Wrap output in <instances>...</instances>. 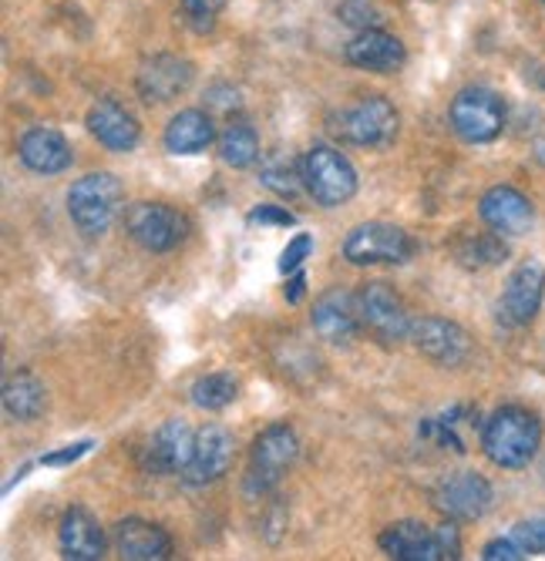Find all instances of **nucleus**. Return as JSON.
<instances>
[{
    "instance_id": "nucleus-7",
    "label": "nucleus",
    "mask_w": 545,
    "mask_h": 561,
    "mask_svg": "<svg viewBox=\"0 0 545 561\" xmlns=\"http://www.w3.org/2000/svg\"><path fill=\"white\" fill-rule=\"evenodd\" d=\"M411 256H415L411 236L390 222H364L343 239V260L354 266H377V263L401 266Z\"/></svg>"
},
{
    "instance_id": "nucleus-26",
    "label": "nucleus",
    "mask_w": 545,
    "mask_h": 561,
    "mask_svg": "<svg viewBox=\"0 0 545 561\" xmlns=\"http://www.w3.org/2000/svg\"><path fill=\"white\" fill-rule=\"evenodd\" d=\"M219 159L232 169H250L260 159V135L250 122L232 118L219 135Z\"/></svg>"
},
{
    "instance_id": "nucleus-35",
    "label": "nucleus",
    "mask_w": 545,
    "mask_h": 561,
    "mask_svg": "<svg viewBox=\"0 0 545 561\" xmlns=\"http://www.w3.org/2000/svg\"><path fill=\"white\" fill-rule=\"evenodd\" d=\"M91 447H94L91 440H75V444H68V447H61V450H55V454H44V457H41V465H44V468H65V465H75L78 457H84Z\"/></svg>"
},
{
    "instance_id": "nucleus-13",
    "label": "nucleus",
    "mask_w": 545,
    "mask_h": 561,
    "mask_svg": "<svg viewBox=\"0 0 545 561\" xmlns=\"http://www.w3.org/2000/svg\"><path fill=\"white\" fill-rule=\"evenodd\" d=\"M434 507L452 522H478L491 507V484L475 471H458L434 488Z\"/></svg>"
},
{
    "instance_id": "nucleus-21",
    "label": "nucleus",
    "mask_w": 545,
    "mask_h": 561,
    "mask_svg": "<svg viewBox=\"0 0 545 561\" xmlns=\"http://www.w3.org/2000/svg\"><path fill=\"white\" fill-rule=\"evenodd\" d=\"M88 131L102 141L109 151H132L138 141H141V128H138V118L122 108L118 101L112 98H102L94 101V105L88 108Z\"/></svg>"
},
{
    "instance_id": "nucleus-16",
    "label": "nucleus",
    "mask_w": 545,
    "mask_h": 561,
    "mask_svg": "<svg viewBox=\"0 0 545 561\" xmlns=\"http://www.w3.org/2000/svg\"><path fill=\"white\" fill-rule=\"evenodd\" d=\"M478 216L491 232H499V236H525L535 222V209H532L529 195H522L512 185L488 188L478 202Z\"/></svg>"
},
{
    "instance_id": "nucleus-22",
    "label": "nucleus",
    "mask_w": 545,
    "mask_h": 561,
    "mask_svg": "<svg viewBox=\"0 0 545 561\" xmlns=\"http://www.w3.org/2000/svg\"><path fill=\"white\" fill-rule=\"evenodd\" d=\"M115 548L128 561H166L172 558V538L166 528L141 522V518H125L115 528Z\"/></svg>"
},
{
    "instance_id": "nucleus-6",
    "label": "nucleus",
    "mask_w": 545,
    "mask_h": 561,
    "mask_svg": "<svg viewBox=\"0 0 545 561\" xmlns=\"http://www.w3.org/2000/svg\"><path fill=\"white\" fill-rule=\"evenodd\" d=\"M449 122L468 145H488L506 131V101L491 88H465L455 94Z\"/></svg>"
},
{
    "instance_id": "nucleus-33",
    "label": "nucleus",
    "mask_w": 545,
    "mask_h": 561,
    "mask_svg": "<svg viewBox=\"0 0 545 561\" xmlns=\"http://www.w3.org/2000/svg\"><path fill=\"white\" fill-rule=\"evenodd\" d=\"M509 535L525 548V554H542V551H545V518H538V522H522V525H515Z\"/></svg>"
},
{
    "instance_id": "nucleus-29",
    "label": "nucleus",
    "mask_w": 545,
    "mask_h": 561,
    "mask_svg": "<svg viewBox=\"0 0 545 561\" xmlns=\"http://www.w3.org/2000/svg\"><path fill=\"white\" fill-rule=\"evenodd\" d=\"M239 393V383L232 380V374H206L192 383V403L200 411H223L229 407Z\"/></svg>"
},
{
    "instance_id": "nucleus-3",
    "label": "nucleus",
    "mask_w": 545,
    "mask_h": 561,
    "mask_svg": "<svg viewBox=\"0 0 545 561\" xmlns=\"http://www.w3.org/2000/svg\"><path fill=\"white\" fill-rule=\"evenodd\" d=\"M300 457V437L289 424H270L250 450V474H246V497H266L280 478L293 468V461Z\"/></svg>"
},
{
    "instance_id": "nucleus-19",
    "label": "nucleus",
    "mask_w": 545,
    "mask_h": 561,
    "mask_svg": "<svg viewBox=\"0 0 545 561\" xmlns=\"http://www.w3.org/2000/svg\"><path fill=\"white\" fill-rule=\"evenodd\" d=\"M347 61L371 75H394L405 68L408 50L394 34L371 27V31H357V37L347 44Z\"/></svg>"
},
{
    "instance_id": "nucleus-38",
    "label": "nucleus",
    "mask_w": 545,
    "mask_h": 561,
    "mask_svg": "<svg viewBox=\"0 0 545 561\" xmlns=\"http://www.w3.org/2000/svg\"><path fill=\"white\" fill-rule=\"evenodd\" d=\"M542 4H545V0H542Z\"/></svg>"
},
{
    "instance_id": "nucleus-25",
    "label": "nucleus",
    "mask_w": 545,
    "mask_h": 561,
    "mask_svg": "<svg viewBox=\"0 0 545 561\" xmlns=\"http://www.w3.org/2000/svg\"><path fill=\"white\" fill-rule=\"evenodd\" d=\"M44 407H47V390L34 374L21 370L4 380V411L11 421L31 424L44 414Z\"/></svg>"
},
{
    "instance_id": "nucleus-23",
    "label": "nucleus",
    "mask_w": 545,
    "mask_h": 561,
    "mask_svg": "<svg viewBox=\"0 0 545 561\" xmlns=\"http://www.w3.org/2000/svg\"><path fill=\"white\" fill-rule=\"evenodd\" d=\"M61 554L71 561H98L105 554V531L98 525V518L84 507H71L61 518Z\"/></svg>"
},
{
    "instance_id": "nucleus-8",
    "label": "nucleus",
    "mask_w": 545,
    "mask_h": 561,
    "mask_svg": "<svg viewBox=\"0 0 545 561\" xmlns=\"http://www.w3.org/2000/svg\"><path fill=\"white\" fill-rule=\"evenodd\" d=\"M398 128H401L398 108L384 94H364L354 108H347L340 115L337 135L361 148H387L398 138Z\"/></svg>"
},
{
    "instance_id": "nucleus-4",
    "label": "nucleus",
    "mask_w": 545,
    "mask_h": 561,
    "mask_svg": "<svg viewBox=\"0 0 545 561\" xmlns=\"http://www.w3.org/2000/svg\"><path fill=\"white\" fill-rule=\"evenodd\" d=\"M125 188L112 172H91L68 192V216L84 236H102L122 213Z\"/></svg>"
},
{
    "instance_id": "nucleus-36",
    "label": "nucleus",
    "mask_w": 545,
    "mask_h": 561,
    "mask_svg": "<svg viewBox=\"0 0 545 561\" xmlns=\"http://www.w3.org/2000/svg\"><path fill=\"white\" fill-rule=\"evenodd\" d=\"M246 219H250L253 226L260 222V226H296V216L286 209V206H260V209H253L250 216H246Z\"/></svg>"
},
{
    "instance_id": "nucleus-27",
    "label": "nucleus",
    "mask_w": 545,
    "mask_h": 561,
    "mask_svg": "<svg viewBox=\"0 0 545 561\" xmlns=\"http://www.w3.org/2000/svg\"><path fill=\"white\" fill-rule=\"evenodd\" d=\"M509 245L502 242L499 232H478V236H465L458 245V263L468 270H491L506 263Z\"/></svg>"
},
{
    "instance_id": "nucleus-34",
    "label": "nucleus",
    "mask_w": 545,
    "mask_h": 561,
    "mask_svg": "<svg viewBox=\"0 0 545 561\" xmlns=\"http://www.w3.org/2000/svg\"><path fill=\"white\" fill-rule=\"evenodd\" d=\"M481 558H485V561H522V558H529V554H525V548H522L512 535H506V538L488 541V545L481 548Z\"/></svg>"
},
{
    "instance_id": "nucleus-31",
    "label": "nucleus",
    "mask_w": 545,
    "mask_h": 561,
    "mask_svg": "<svg viewBox=\"0 0 545 561\" xmlns=\"http://www.w3.org/2000/svg\"><path fill=\"white\" fill-rule=\"evenodd\" d=\"M310 249H314V239H310L307 232L293 236V239L283 245V252H280V273H283V276L300 273L304 263H307V256H310Z\"/></svg>"
},
{
    "instance_id": "nucleus-11",
    "label": "nucleus",
    "mask_w": 545,
    "mask_h": 561,
    "mask_svg": "<svg viewBox=\"0 0 545 561\" xmlns=\"http://www.w3.org/2000/svg\"><path fill=\"white\" fill-rule=\"evenodd\" d=\"M232 461H236V437L223 424H206L203 431H195L192 457L179 478L189 488H206L216 484L223 474H229Z\"/></svg>"
},
{
    "instance_id": "nucleus-17",
    "label": "nucleus",
    "mask_w": 545,
    "mask_h": 561,
    "mask_svg": "<svg viewBox=\"0 0 545 561\" xmlns=\"http://www.w3.org/2000/svg\"><path fill=\"white\" fill-rule=\"evenodd\" d=\"M192 75L195 71H192V65L185 58H179V55H152L138 68L135 88H138L141 101H148V105H166V101L189 91Z\"/></svg>"
},
{
    "instance_id": "nucleus-14",
    "label": "nucleus",
    "mask_w": 545,
    "mask_h": 561,
    "mask_svg": "<svg viewBox=\"0 0 545 561\" xmlns=\"http://www.w3.org/2000/svg\"><path fill=\"white\" fill-rule=\"evenodd\" d=\"M411 340L438 367H462L472 356V336L458 323L441 320V317L415 320L411 323Z\"/></svg>"
},
{
    "instance_id": "nucleus-28",
    "label": "nucleus",
    "mask_w": 545,
    "mask_h": 561,
    "mask_svg": "<svg viewBox=\"0 0 545 561\" xmlns=\"http://www.w3.org/2000/svg\"><path fill=\"white\" fill-rule=\"evenodd\" d=\"M260 182L276 192L280 198H296L307 185H304V172H300V162H289L286 156H270L263 159L260 165Z\"/></svg>"
},
{
    "instance_id": "nucleus-37",
    "label": "nucleus",
    "mask_w": 545,
    "mask_h": 561,
    "mask_svg": "<svg viewBox=\"0 0 545 561\" xmlns=\"http://www.w3.org/2000/svg\"><path fill=\"white\" fill-rule=\"evenodd\" d=\"M304 289H307V276H304V270L300 273H293V279L286 283V302H300L304 299Z\"/></svg>"
},
{
    "instance_id": "nucleus-12",
    "label": "nucleus",
    "mask_w": 545,
    "mask_h": 561,
    "mask_svg": "<svg viewBox=\"0 0 545 561\" xmlns=\"http://www.w3.org/2000/svg\"><path fill=\"white\" fill-rule=\"evenodd\" d=\"M310 323H314L317 336L327 340V343H351V340H357V333L364 330V320H361V293L347 289V286L327 289L314 302Z\"/></svg>"
},
{
    "instance_id": "nucleus-1",
    "label": "nucleus",
    "mask_w": 545,
    "mask_h": 561,
    "mask_svg": "<svg viewBox=\"0 0 545 561\" xmlns=\"http://www.w3.org/2000/svg\"><path fill=\"white\" fill-rule=\"evenodd\" d=\"M542 444V424L525 407H499L481 427V450L491 465L519 471L529 468Z\"/></svg>"
},
{
    "instance_id": "nucleus-2",
    "label": "nucleus",
    "mask_w": 545,
    "mask_h": 561,
    "mask_svg": "<svg viewBox=\"0 0 545 561\" xmlns=\"http://www.w3.org/2000/svg\"><path fill=\"white\" fill-rule=\"evenodd\" d=\"M458 522H444L428 528L421 522H398L381 535V548L398 561H455L462 558Z\"/></svg>"
},
{
    "instance_id": "nucleus-10",
    "label": "nucleus",
    "mask_w": 545,
    "mask_h": 561,
    "mask_svg": "<svg viewBox=\"0 0 545 561\" xmlns=\"http://www.w3.org/2000/svg\"><path fill=\"white\" fill-rule=\"evenodd\" d=\"M361 320L364 330L377 340V343H401L411 340V317L405 299L394 293V286L387 283H367L361 289Z\"/></svg>"
},
{
    "instance_id": "nucleus-30",
    "label": "nucleus",
    "mask_w": 545,
    "mask_h": 561,
    "mask_svg": "<svg viewBox=\"0 0 545 561\" xmlns=\"http://www.w3.org/2000/svg\"><path fill=\"white\" fill-rule=\"evenodd\" d=\"M226 8V0H182V14H185V21L200 31V34H206V31H213L216 27V18H219V11Z\"/></svg>"
},
{
    "instance_id": "nucleus-18",
    "label": "nucleus",
    "mask_w": 545,
    "mask_h": 561,
    "mask_svg": "<svg viewBox=\"0 0 545 561\" xmlns=\"http://www.w3.org/2000/svg\"><path fill=\"white\" fill-rule=\"evenodd\" d=\"M192 447H195V431L185 421H166L156 431V437L148 440L141 465H145V471L162 474V478L166 474H182L185 465H189V457H192Z\"/></svg>"
},
{
    "instance_id": "nucleus-32",
    "label": "nucleus",
    "mask_w": 545,
    "mask_h": 561,
    "mask_svg": "<svg viewBox=\"0 0 545 561\" xmlns=\"http://www.w3.org/2000/svg\"><path fill=\"white\" fill-rule=\"evenodd\" d=\"M337 14H340L343 24H351L357 31H371V27L381 24V14L367 4V0H343V4L337 8Z\"/></svg>"
},
{
    "instance_id": "nucleus-5",
    "label": "nucleus",
    "mask_w": 545,
    "mask_h": 561,
    "mask_svg": "<svg viewBox=\"0 0 545 561\" xmlns=\"http://www.w3.org/2000/svg\"><path fill=\"white\" fill-rule=\"evenodd\" d=\"M300 172H304L307 192L323 209H337L357 195V169L351 165V159H347L343 151H337L330 145L310 148L300 159Z\"/></svg>"
},
{
    "instance_id": "nucleus-24",
    "label": "nucleus",
    "mask_w": 545,
    "mask_h": 561,
    "mask_svg": "<svg viewBox=\"0 0 545 561\" xmlns=\"http://www.w3.org/2000/svg\"><path fill=\"white\" fill-rule=\"evenodd\" d=\"M213 141H216L213 115L200 112V108L179 112L166 128V148L172 156H200V151H206Z\"/></svg>"
},
{
    "instance_id": "nucleus-20",
    "label": "nucleus",
    "mask_w": 545,
    "mask_h": 561,
    "mask_svg": "<svg viewBox=\"0 0 545 561\" xmlns=\"http://www.w3.org/2000/svg\"><path fill=\"white\" fill-rule=\"evenodd\" d=\"M18 156L37 175H61L75 162L68 138L52 125H37V128L24 131V138L18 145Z\"/></svg>"
},
{
    "instance_id": "nucleus-15",
    "label": "nucleus",
    "mask_w": 545,
    "mask_h": 561,
    "mask_svg": "<svg viewBox=\"0 0 545 561\" xmlns=\"http://www.w3.org/2000/svg\"><path fill=\"white\" fill-rule=\"evenodd\" d=\"M542 299H545V266L538 260H525L506 283L499 317L509 327H529L542 310Z\"/></svg>"
},
{
    "instance_id": "nucleus-9",
    "label": "nucleus",
    "mask_w": 545,
    "mask_h": 561,
    "mask_svg": "<svg viewBox=\"0 0 545 561\" xmlns=\"http://www.w3.org/2000/svg\"><path fill=\"white\" fill-rule=\"evenodd\" d=\"M125 232L148 252H172L185 242L189 219L162 202H138L125 213Z\"/></svg>"
}]
</instances>
